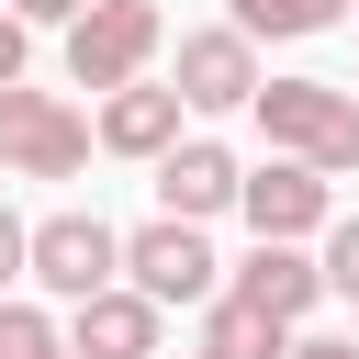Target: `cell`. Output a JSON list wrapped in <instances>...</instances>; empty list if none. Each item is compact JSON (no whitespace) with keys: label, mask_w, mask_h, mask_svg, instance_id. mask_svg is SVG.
Wrapping results in <instances>:
<instances>
[{"label":"cell","mask_w":359,"mask_h":359,"mask_svg":"<svg viewBox=\"0 0 359 359\" xmlns=\"http://www.w3.org/2000/svg\"><path fill=\"white\" fill-rule=\"evenodd\" d=\"M258 135H269V157H303V168H359V101L337 90V79H269L258 101Z\"/></svg>","instance_id":"cell-1"},{"label":"cell","mask_w":359,"mask_h":359,"mask_svg":"<svg viewBox=\"0 0 359 359\" xmlns=\"http://www.w3.org/2000/svg\"><path fill=\"white\" fill-rule=\"evenodd\" d=\"M101 146L90 112H67L56 90H0V180H79Z\"/></svg>","instance_id":"cell-2"},{"label":"cell","mask_w":359,"mask_h":359,"mask_svg":"<svg viewBox=\"0 0 359 359\" xmlns=\"http://www.w3.org/2000/svg\"><path fill=\"white\" fill-rule=\"evenodd\" d=\"M123 280L168 314V303H224V280H236V269L213 258V236H202V224H168V213H157V224H135V236H123Z\"/></svg>","instance_id":"cell-3"},{"label":"cell","mask_w":359,"mask_h":359,"mask_svg":"<svg viewBox=\"0 0 359 359\" xmlns=\"http://www.w3.org/2000/svg\"><path fill=\"white\" fill-rule=\"evenodd\" d=\"M157 45H168L157 0H90V22L67 34V79L112 101V90H135V79H146V56H157Z\"/></svg>","instance_id":"cell-4"},{"label":"cell","mask_w":359,"mask_h":359,"mask_svg":"<svg viewBox=\"0 0 359 359\" xmlns=\"http://www.w3.org/2000/svg\"><path fill=\"white\" fill-rule=\"evenodd\" d=\"M34 280L79 314V303L123 292V236H112L101 213H45V224H34Z\"/></svg>","instance_id":"cell-5"},{"label":"cell","mask_w":359,"mask_h":359,"mask_svg":"<svg viewBox=\"0 0 359 359\" xmlns=\"http://www.w3.org/2000/svg\"><path fill=\"white\" fill-rule=\"evenodd\" d=\"M247 236L258 247H303V236H325L337 224V191H325V168H303V157H269V168H247Z\"/></svg>","instance_id":"cell-6"},{"label":"cell","mask_w":359,"mask_h":359,"mask_svg":"<svg viewBox=\"0 0 359 359\" xmlns=\"http://www.w3.org/2000/svg\"><path fill=\"white\" fill-rule=\"evenodd\" d=\"M258 90H269V67H258V45H247L236 22L180 34V101H191V112H247Z\"/></svg>","instance_id":"cell-7"},{"label":"cell","mask_w":359,"mask_h":359,"mask_svg":"<svg viewBox=\"0 0 359 359\" xmlns=\"http://www.w3.org/2000/svg\"><path fill=\"white\" fill-rule=\"evenodd\" d=\"M247 202V168L213 146V135H180L168 157H157V213L168 224H213V213H236Z\"/></svg>","instance_id":"cell-8"},{"label":"cell","mask_w":359,"mask_h":359,"mask_svg":"<svg viewBox=\"0 0 359 359\" xmlns=\"http://www.w3.org/2000/svg\"><path fill=\"white\" fill-rule=\"evenodd\" d=\"M224 292H236V303H258L269 325H292V337H303V314L325 303V258H314V247H247Z\"/></svg>","instance_id":"cell-9"},{"label":"cell","mask_w":359,"mask_h":359,"mask_svg":"<svg viewBox=\"0 0 359 359\" xmlns=\"http://www.w3.org/2000/svg\"><path fill=\"white\" fill-rule=\"evenodd\" d=\"M180 112H191V101H180V79H135V90H112L90 123H101V146H112V157H146V168H157V157L180 146Z\"/></svg>","instance_id":"cell-10"},{"label":"cell","mask_w":359,"mask_h":359,"mask_svg":"<svg viewBox=\"0 0 359 359\" xmlns=\"http://www.w3.org/2000/svg\"><path fill=\"white\" fill-rule=\"evenodd\" d=\"M157 325H168V314L123 280V292H101V303L67 314V359H157Z\"/></svg>","instance_id":"cell-11"},{"label":"cell","mask_w":359,"mask_h":359,"mask_svg":"<svg viewBox=\"0 0 359 359\" xmlns=\"http://www.w3.org/2000/svg\"><path fill=\"white\" fill-rule=\"evenodd\" d=\"M202 348H213V359H292V325H269L258 303L224 292V303H202Z\"/></svg>","instance_id":"cell-12"},{"label":"cell","mask_w":359,"mask_h":359,"mask_svg":"<svg viewBox=\"0 0 359 359\" xmlns=\"http://www.w3.org/2000/svg\"><path fill=\"white\" fill-rule=\"evenodd\" d=\"M359 0H236V34L247 45H292V34H325V22H348Z\"/></svg>","instance_id":"cell-13"},{"label":"cell","mask_w":359,"mask_h":359,"mask_svg":"<svg viewBox=\"0 0 359 359\" xmlns=\"http://www.w3.org/2000/svg\"><path fill=\"white\" fill-rule=\"evenodd\" d=\"M56 348H67V337H56L34 303H0V359H56Z\"/></svg>","instance_id":"cell-14"},{"label":"cell","mask_w":359,"mask_h":359,"mask_svg":"<svg viewBox=\"0 0 359 359\" xmlns=\"http://www.w3.org/2000/svg\"><path fill=\"white\" fill-rule=\"evenodd\" d=\"M325 292H337V303H359V213H337V224H325Z\"/></svg>","instance_id":"cell-15"},{"label":"cell","mask_w":359,"mask_h":359,"mask_svg":"<svg viewBox=\"0 0 359 359\" xmlns=\"http://www.w3.org/2000/svg\"><path fill=\"white\" fill-rule=\"evenodd\" d=\"M11 280H34V224L22 213H0V303H11Z\"/></svg>","instance_id":"cell-16"},{"label":"cell","mask_w":359,"mask_h":359,"mask_svg":"<svg viewBox=\"0 0 359 359\" xmlns=\"http://www.w3.org/2000/svg\"><path fill=\"white\" fill-rule=\"evenodd\" d=\"M22 56H34V22L0 11V90H22Z\"/></svg>","instance_id":"cell-17"},{"label":"cell","mask_w":359,"mask_h":359,"mask_svg":"<svg viewBox=\"0 0 359 359\" xmlns=\"http://www.w3.org/2000/svg\"><path fill=\"white\" fill-rule=\"evenodd\" d=\"M11 11H22V22H56V34H79V22H90V0H11Z\"/></svg>","instance_id":"cell-18"},{"label":"cell","mask_w":359,"mask_h":359,"mask_svg":"<svg viewBox=\"0 0 359 359\" xmlns=\"http://www.w3.org/2000/svg\"><path fill=\"white\" fill-rule=\"evenodd\" d=\"M292 359H359V337H292Z\"/></svg>","instance_id":"cell-19"},{"label":"cell","mask_w":359,"mask_h":359,"mask_svg":"<svg viewBox=\"0 0 359 359\" xmlns=\"http://www.w3.org/2000/svg\"><path fill=\"white\" fill-rule=\"evenodd\" d=\"M191 359H213V348H191Z\"/></svg>","instance_id":"cell-20"},{"label":"cell","mask_w":359,"mask_h":359,"mask_svg":"<svg viewBox=\"0 0 359 359\" xmlns=\"http://www.w3.org/2000/svg\"><path fill=\"white\" fill-rule=\"evenodd\" d=\"M56 359H67V348H56Z\"/></svg>","instance_id":"cell-21"},{"label":"cell","mask_w":359,"mask_h":359,"mask_svg":"<svg viewBox=\"0 0 359 359\" xmlns=\"http://www.w3.org/2000/svg\"><path fill=\"white\" fill-rule=\"evenodd\" d=\"M348 22H359V11H348Z\"/></svg>","instance_id":"cell-22"}]
</instances>
